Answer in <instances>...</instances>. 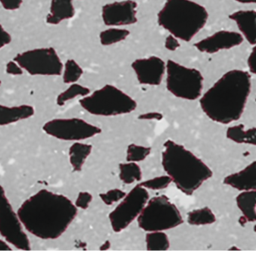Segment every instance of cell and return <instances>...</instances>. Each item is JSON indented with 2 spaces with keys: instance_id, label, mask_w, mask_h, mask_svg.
<instances>
[{
  "instance_id": "obj_20",
  "label": "cell",
  "mask_w": 256,
  "mask_h": 256,
  "mask_svg": "<svg viewBox=\"0 0 256 256\" xmlns=\"http://www.w3.org/2000/svg\"><path fill=\"white\" fill-rule=\"evenodd\" d=\"M238 209L242 216L246 218L248 222H256V191L241 192L236 197Z\"/></svg>"
},
{
  "instance_id": "obj_12",
  "label": "cell",
  "mask_w": 256,
  "mask_h": 256,
  "mask_svg": "<svg viewBox=\"0 0 256 256\" xmlns=\"http://www.w3.org/2000/svg\"><path fill=\"white\" fill-rule=\"evenodd\" d=\"M138 4L134 0L116 1L103 6L102 18L106 26L121 28L137 23Z\"/></svg>"
},
{
  "instance_id": "obj_34",
  "label": "cell",
  "mask_w": 256,
  "mask_h": 256,
  "mask_svg": "<svg viewBox=\"0 0 256 256\" xmlns=\"http://www.w3.org/2000/svg\"><path fill=\"white\" fill-rule=\"evenodd\" d=\"M164 47L170 52H175L180 47L179 40L172 35L168 36L164 41Z\"/></svg>"
},
{
  "instance_id": "obj_17",
  "label": "cell",
  "mask_w": 256,
  "mask_h": 256,
  "mask_svg": "<svg viewBox=\"0 0 256 256\" xmlns=\"http://www.w3.org/2000/svg\"><path fill=\"white\" fill-rule=\"evenodd\" d=\"M35 115V108L29 104L7 106L0 104V126L12 125L30 119Z\"/></svg>"
},
{
  "instance_id": "obj_31",
  "label": "cell",
  "mask_w": 256,
  "mask_h": 256,
  "mask_svg": "<svg viewBox=\"0 0 256 256\" xmlns=\"http://www.w3.org/2000/svg\"><path fill=\"white\" fill-rule=\"evenodd\" d=\"M92 200V196L88 192H80L74 204L78 209L85 210L89 208Z\"/></svg>"
},
{
  "instance_id": "obj_32",
  "label": "cell",
  "mask_w": 256,
  "mask_h": 256,
  "mask_svg": "<svg viewBox=\"0 0 256 256\" xmlns=\"http://www.w3.org/2000/svg\"><path fill=\"white\" fill-rule=\"evenodd\" d=\"M6 72L10 76H18L24 74V70L16 61H10L6 64Z\"/></svg>"
},
{
  "instance_id": "obj_36",
  "label": "cell",
  "mask_w": 256,
  "mask_h": 256,
  "mask_svg": "<svg viewBox=\"0 0 256 256\" xmlns=\"http://www.w3.org/2000/svg\"><path fill=\"white\" fill-rule=\"evenodd\" d=\"M247 65H248V70L252 74L256 76V44L253 47L248 60H247Z\"/></svg>"
},
{
  "instance_id": "obj_8",
  "label": "cell",
  "mask_w": 256,
  "mask_h": 256,
  "mask_svg": "<svg viewBox=\"0 0 256 256\" xmlns=\"http://www.w3.org/2000/svg\"><path fill=\"white\" fill-rule=\"evenodd\" d=\"M0 235L19 250L30 251L31 242L18 212L14 210L5 188L0 184Z\"/></svg>"
},
{
  "instance_id": "obj_2",
  "label": "cell",
  "mask_w": 256,
  "mask_h": 256,
  "mask_svg": "<svg viewBox=\"0 0 256 256\" xmlns=\"http://www.w3.org/2000/svg\"><path fill=\"white\" fill-rule=\"evenodd\" d=\"M251 88V76L248 72L230 70L200 96V108L214 122L224 125L232 124L242 116Z\"/></svg>"
},
{
  "instance_id": "obj_1",
  "label": "cell",
  "mask_w": 256,
  "mask_h": 256,
  "mask_svg": "<svg viewBox=\"0 0 256 256\" xmlns=\"http://www.w3.org/2000/svg\"><path fill=\"white\" fill-rule=\"evenodd\" d=\"M17 212L28 233L50 240L66 232L78 208L66 196L42 188L22 202Z\"/></svg>"
},
{
  "instance_id": "obj_38",
  "label": "cell",
  "mask_w": 256,
  "mask_h": 256,
  "mask_svg": "<svg viewBox=\"0 0 256 256\" xmlns=\"http://www.w3.org/2000/svg\"><path fill=\"white\" fill-rule=\"evenodd\" d=\"M163 115L160 112H148V113L142 114L139 115L138 119L142 120H162Z\"/></svg>"
},
{
  "instance_id": "obj_44",
  "label": "cell",
  "mask_w": 256,
  "mask_h": 256,
  "mask_svg": "<svg viewBox=\"0 0 256 256\" xmlns=\"http://www.w3.org/2000/svg\"><path fill=\"white\" fill-rule=\"evenodd\" d=\"M253 230L256 233V224H254V227H253Z\"/></svg>"
},
{
  "instance_id": "obj_33",
  "label": "cell",
  "mask_w": 256,
  "mask_h": 256,
  "mask_svg": "<svg viewBox=\"0 0 256 256\" xmlns=\"http://www.w3.org/2000/svg\"><path fill=\"white\" fill-rule=\"evenodd\" d=\"M0 4L4 10L16 11L20 8L23 4V0H0Z\"/></svg>"
},
{
  "instance_id": "obj_42",
  "label": "cell",
  "mask_w": 256,
  "mask_h": 256,
  "mask_svg": "<svg viewBox=\"0 0 256 256\" xmlns=\"http://www.w3.org/2000/svg\"><path fill=\"white\" fill-rule=\"evenodd\" d=\"M239 223L241 224L242 226H244V224H246V223L248 222V221H247L246 218L244 216H242L240 217L239 218Z\"/></svg>"
},
{
  "instance_id": "obj_35",
  "label": "cell",
  "mask_w": 256,
  "mask_h": 256,
  "mask_svg": "<svg viewBox=\"0 0 256 256\" xmlns=\"http://www.w3.org/2000/svg\"><path fill=\"white\" fill-rule=\"evenodd\" d=\"M12 42V36L2 25L0 24V49L4 48L6 46L10 44Z\"/></svg>"
},
{
  "instance_id": "obj_40",
  "label": "cell",
  "mask_w": 256,
  "mask_h": 256,
  "mask_svg": "<svg viewBox=\"0 0 256 256\" xmlns=\"http://www.w3.org/2000/svg\"><path fill=\"white\" fill-rule=\"evenodd\" d=\"M110 248H112V244H110V241L106 240V242L102 244L101 246L100 247V250L106 251V250H110Z\"/></svg>"
},
{
  "instance_id": "obj_41",
  "label": "cell",
  "mask_w": 256,
  "mask_h": 256,
  "mask_svg": "<svg viewBox=\"0 0 256 256\" xmlns=\"http://www.w3.org/2000/svg\"><path fill=\"white\" fill-rule=\"evenodd\" d=\"M234 1L242 4H256V0H234Z\"/></svg>"
},
{
  "instance_id": "obj_24",
  "label": "cell",
  "mask_w": 256,
  "mask_h": 256,
  "mask_svg": "<svg viewBox=\"0 0 256 256\" xmlns=\"http://www.w3.org/2000/svg\"><path fill=\"white\" fill-rule=\"evenodd\" d=\"M90 94V90L86 86L77 83L72 84L66 90L58 95L56 100V104L59 106H64L71 100L78 97L84 98Z\"/></svg>"
},
{
  "instance_id": "obj_10",
  "label": "cell",
  "mask_w": 256,
  "mask_h": 256,
  "mask_svg": "<svg viewBox=\"0 0 256 256\" xmlns=\"http://www.w3.org/2000/svg\"><path fill=\"white\" fill-rule=\"evenodd\" d=\"M150 198L146 188L138 184L134 186L109 214L112 230L120 233L127 228L134 220H137Z\"/></svg>"
},
{
  "instance_id": "obj_39",
  "label": "cell",
  "mask_w": 256,
  "mask_h": 256,
  "mask_svg": "<svg viewBox=\"0 0 256 256\" xmlns=\"http://www.w3.org/2000/svg\"><path fill=\"white\" fill-rule=\"evenodd\" d=\"M12 246L5 239H0V251H12Z\"/></svg>"
},
{
  "instance_id": "obj_25",
  "label": "cell",
  "mask_w": 256,
  "mask_h": 256,
  "mask_svg": "<svg viewBox=\"0 0 256 256\" xmlns=\"http://www.w3.org/2000/svg\"><path fill=\"white\" fill-rule=\"evenodd\" d=\"M130 34V30L124 28H110L100 32V43L103 46H113L126 40Z\"/></svg>"
},
{
  "instance_id": "obj_14",
  "label": "cell",
  "mask_w": 256,
  "mask_h": 256,
  "mask_svg": "<svg viewBox=\"0 0 256 256\" xmlns=\"http://www.w3.org/2000/svg\"><path fill=\"white\" fill-rule=\"evenodd\" d=\"M244 41V37L240 32L220 30L198 42L194 46L198 52L214 54L221 50H230L238 47Z\"/></svg>"
},
{
  "instance_id": "obj_22",
  "label": "cell",
  "mask_w": 256,
  "mask_h": 256,
  "mask_svg": "<svg viewBox=\"0 0 256 256\" xmlns=\"http://www.w3.org/2000/svg\"><path fill=\"white\" fill-rule=\"evenodd\" d=\"M119 178L124 184L130 185L136 182H140L142 172L138 163L127 162L119 164Z\"/></svg>"
},
{
  "instance_id": "obj_37",
  "label": "cell",
  "mask_w": 256,
  "mask_h": 256,
  "mask_svg": "<svg viewBox=\"0 0 256 256\" xmlns=\"http://www.w3.org/2000/svg\"><path fill=\"white\" fill-rule=\"evenodd\" d=\"M244 144L256 146V127L246 130Z\"/></svg>"
},
{
  "instance_id": "obj_15",
  "label": "cell",
  "mask_w": 256,
  "mask_h": 256,
  "mask_svg": "<svg viewBox=\"0 0 256 256\" xmlns=\"http://www.w3.org/2000/svg\"><path fill=\"white\" fill-rule=\"evenodd\" d=\"M223 184L240 192L256 191V161L250 163L240 172L226 176Z\"/></svg>"
},
{
  "instance_id": "obj_3",
  "label": "cell",
  "mask_w": 256,
  "mask_h": 256,
  "mask_svg": "<svg viewBox=\"0 0 256 256\" xmlns=\"http://www.w3.org/2000/svg\"><path fill=\"white\" fill-rule=\"evenodd\" d=\"M162 166L176 188L188 196L193 194L214 175L206 163L172 140H166L163 145Z\"/></svg>"
},
{
  "instance_id": "obj_13",
  "label": "cell",
  "mask_w": 256,
  "mask_h": 256,
  "mask_svg": "<svg viewBox=\"0 0 256 256\" xmlns=\"http://www.w3.org/2000/svg\"><path fill=\"white\" fill-rule=\"evenodd\" d=\"M132 68L140 84L158 86L166 74V64L158 56H151L133 61Z\"/></svg>"
},
{
  "instance_id": "obj_5",
  "label": "cell",
  "mask_w": 256,
  "mask_h": 256,
  "mask_svg": "<svg viewBox=\"0 0 256 256\" xmlns=\"http://www.w3.org/2000/svg\"><path fill=\"white\" fill-rule=\"evenodd\" d=\"M79 104L90 114L100 116L128 114L137 108V102L130 96L112 84L80 98Z\"/></svg>"
},
{
  "instance_id": "obj_28",
  "label": "cell",
  "mask_w": 256,
  "mask_h": 256,
  "mask_svg": "<svg viewBox=\"0 0 256 256\" xmlns=\"http://www.w3.org/2000/svg\"><path fill=\"white\" fill-rule=\"evenodd\" d=\"M172 182V178L168 175H162V176H156L151 179L146 180L144 181H140L138 185L146 190H152V191H160L168 188Z\"/></svg>"
},
{
  "instance_id": "obj_4",
  "label": "cell",
  "mask_w": 256,
  "mask_h": 256,
  "mask_svg": "<svg viewBox=\"0 0 256 256\" xmlns=\"http://www.w3.org/2000/svg\"><path fill=\"white\" fill-rule=\"evenodd\" d=\"M206 8L192 0H166L158 12V25L181 41H191L206 25Z\"/></svg>"
},
{
  "instance_id": "obj_21",
  "label": "cell",
  "mask_w": 256,
  "mask_h": 256,
  "mask_svg": "<svg viewBox=\"0 0 256 256\" xmlns=\"http://www.w3.org/2000/svg\"><path fill=\"white\" fill-rule=\"evenodd\" d=\"M186 220L190 226H203L214 224L216 221V217L210 208L204 206L188 212Z\"/></svg>"
},
{
  "instance_id": "obj_29",
  "label": "cell",
  "mask_w": 256,
  "mask_h": 256,
  "mask_svg": "<svg viewBox=\"0 0 256 256\" xmlns=\"http://www.w3.org/2000/svg\"><path fill=\"white\" fill-rule=\"evenodd\" d=\"M126 194V192L122 191L120 188H113L106 192L100 193V197L104 204L110 206L120 202Z\"/></svg>"
},
{
  "instance_id": "obj_46",
  "label": "cell",
  "mask_w": 256,
  "mask_h": 256,
  "mask_svg": "<svg viewBox=\"0 0 256 256\" xmlns=\"http://www.w3.org/2000/svg\"></svg>"
},
{
  "instance_id": "obj_16",
  "label": "cell",
  "mask_w": 256,
  "mask_h": 256,
  "mask_svg": "<svg viewBox=\"0 0 256 256\" xmlns=\"http://www.w3.org/2000/svg\"><path fill=\"white\" fill-rule=\"evenodd\" d=\"M229 18L235 22L241 35L251 46L256 44V11L240 10L229 16Z\"/></svg>"
},
{
  "instance_id": "obj_7",
  "label": "cell",
  "mask_w": 256,
  "mask_h": 256,
  "mask_svg": "<svg viewBox=\"0 0 256 256\" xmlns=\"http://www.w3.org/2000/svg\"><path fill=\"white\" fill-rule=\"evenodd\" d=\"M166 74V88L176 98L194 101L202 96L204 77L199 70L168 60Z\"/></svg>"
},
{
  "instance_id": "obj_45",
  "label": "cell",
  "mask_w": 256,
  "mask_h": 256,
  "mask_svg": "<svg viewBox=\"0 0 256 256\" xmlns=\"http://www.w3.org/2000/svg\"><path fill=\"white\" fill-rule=\"evenodd\" d=\"M0 86H1V82H0Z\"/></svg>"
},
{
  "instance_id": "obj_23",
  "label": "cell",
  "mask_w": 256,
  "mask_h": 256,
  "mask_svg": "<svg viewBox=\"0 0 256 256\" xmlns=\"http://www.w3.org/2000/svg\"><path fill=\"white\" fill-rule=\"evenodd\" d=\"M145 242L148 251H167L170 246L168 236L164 232H148Z\"/></svg>"
},
{
  "instance_id": "obj_18",
  "label": "cell",
  "mask_w": 256,
  "mask_h": 256,
  "mask_svg": "<svg viewBox=\"0 0 256 256\" xmlns=\"http://www.w3.org/2000/svg\"><path fill=\"white\" fill-rule=\"evenodd\" d=\"M74 14L73 0H52L46 22L48 24L58 25L64 20L72 18Z\"/></svg>"
},
{
  "instance_id": "obj_6",
  "label": "cell",
  "mask_w": 256,
  "mask_h": 256,
  "mask_svg": "<svg viewBox=\"0 0 256 256\" xmlns=\"http://www.w3.org/2000/svg\"><path fill=\"white\" fill-rule=\"evenodd\" d=\"M184 222L180 211L166 194L150 198L137 218L138 226L146 232H166Z\"/></svg>"
},
{
  "instance_id": "obj_19",
  "label": "cell",
  "mask_w": 256,
  "mask_h": 256,
  "mask_svg": "<svg viewBox=\"0 0 256 256\" xmlns=\"http://www.w3.org/2000/svg\"><path fill=\"white\" fill-rule=\"evenodd\" d=\"M92 150V146L80 142H74L68 150L70 162L74 172L82 170Z\"/></svg>"
},
{
  "instance_id": "obj_9",
  "label": "cell",
  "mask_w": 256,
  "mask_h": 256,
  "mask_svg": "<svg viewBox=\"0 0 256 256\" xmlns=\"http://www.w3.org/2000/svg\"><path fill=\"white\" fill-rule=\"evenodd\" d=\"M14 60L34 76H60L64 70V64L53 48L26 50L18 54Z\"/></svg>"
},
{
  "instance_id": "obj_27",
  "label": "cell",
  "mask_w": 256,
  "mask_h": 256,
  "mask_svg": "<svg viewBox=\"0 0 256 256\" xmlns=\"http://www.w3.org/2000/svg\"><path fill=\"white\" fill-rule=\"evenodd\" d=\"M152 149L150 146H140V145L131 144L126 150V161L138 163L146 160Z\"/></svg>"
},
{
  "instance_id": "obj_30",
  "label": "cell",
  "mask_w": 256,
  "mask_h": 256,
  "mask_svg": "<svg viewBox=\"0 0 256 256\" xmlns=\"http://www.w3.org/2000/svg\"><path fill=\"white\" fill-rule=\"evenodd\" d=\"M245 126L244 124L230 126L226 132V137L236 144H244L245 140Z\"/></svg>"
},
{
  "instance_id": "obj_26",
  "label": "cell",
  "mask_w": 256,
  "mask_h": 256,
  "mask_svg": "<svg viewBox=\"0 0 256 256\" xmlns=\"http://www.w3.org/2000/svg\"><path fill=\"white\" fill-rule=\"evenodd\" d=\"M83 74V68L74 60H68L64 66L62 80L66 84L77 83Z\"/></svg>"
},
{
  "instance_id": "obj_11",
  "label": "cell",
  "mask_w": 256,
  "mask_h": 256,
  "mask_svg": "<svg viewBox=\"0 0 256 256\" xmlns=\"http://www.w3.org/2000/svg\"><path fill=\"white\" fill-rule=\"evenodd\" d=\"M42 130L50 137L65 142H83L95 137L102 130L80 118H56L48 121Z\"/></svg>"
},
{
  "instance_id": "obj_43",
  "label": "cell",
  "mask_w": 256,
  "mask_h": 256,
  "mask_svg": "<svg viewBox=\"0 0 256 256\" xmlns=\"http://www.w3.org/2000/svg\"><path fill=\"white\" fill-rule=\"evenodd\" d=\"M229 251H240V248H238V247H236V246H233L230 247V248H228Z\"/></svg>"
}]
</instances>
